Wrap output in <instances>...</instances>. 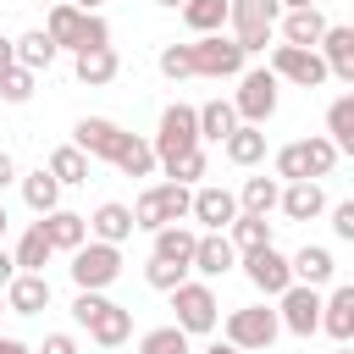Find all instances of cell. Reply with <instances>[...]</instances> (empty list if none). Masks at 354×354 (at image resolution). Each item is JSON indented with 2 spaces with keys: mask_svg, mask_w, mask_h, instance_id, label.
<instances>
[{
  "mask_svg": "<svg viewBox=\"0 0 354 354\" xmlns=\"http://www.w3.org/2000/svg\"><path fill=\"white\" fill-rule=\"evenodd\" d=\"M72 321H77V326L88 332V343H100V348H122V343L133 337V310L116 304V299H105V293H94V288H77Z\"/></svg>",
  "mask_w": 354,
  "mask_h": 354,
  "instance_id": "cell-1",
  "label": "cell"
},
{
  "mask_svg": "<svg viewBox=\"0 0 354 354\" xmlns=\"http://www.w3.org/2000/svg\"><path fill=\"white\" fill-rule=\"evenodd\" d=\"M221 337L238 348V354H266L277 337H282V321L271 304H243V310H227V321H216Z\"/></svg>",
  "mask_w": 354,
  "mask_h": 354,
  "instance_id": "cell-2",
  "label": "cell"
},
{
  "mask_svg": "<svg viewBox=\"0 0 354 354\" xmlns=\"http://www.w3.org/2000/svg\"><path fill=\"white\" fill-rule=\"evenodd\" d=\"M277 17H282L277 0H227V28H232L243 55H266V44L277 33Z\"/></svg>",
  "mask_w": 354,
  "mask_h": 354,
  "instance_id": "cell-3",
  "label": "cell"
},
{
  "mask_svg": "<svg viewBox=\"0 0 354 354\" xmlns=\"http://www.w3.org/2000/svg\"><path fill=\"white\" fill-rule=\"evenodd\" d=\"M171 310H177V326L188 332V337H205V332H216V321H221V299H216V288L199 277H183L177 288H171Z\"/></svg>",
  "mask_w": 354,
  "mask_h": 354,
  "instance_id": "cell-4",
  "label": "cell"
},
{
  "mask_svg": "<svg viewBox=\"0 0 354 354\" xmlns=\"http://www.w3.org/2000/svg\"><path fill=\"white\" fill-rule=\"evenodd\" d=\"M188 183H149L138 199H133V227L155 232V227H171V221H188Z\"/></svg>",
  "mask_w": 354,
  "mask_h": 354,
  "instance_id": "cell-5",
  "label": "cell"
},
{
  "mask_svg": "<svg viewBox=\"0 0 354 354\" xmlns=\"http://www.w3.org/2000/svg\"><path fill=\"white\" fill-rule=\"evenodd\" d=\"M277 72L271 66H243L238 72V94H232V111H238V122H254V127H266L271 116H277Z\"/></svg>",
  "mask_w": 354,
  "mask_h": 354,
  "instance_id": "cell-6",
  "label": "cell"
},
{
  "mask_svg": "<svg viewBox=\"0 0 354 354\" xmlns=\"http://www.w3.org/2000/svg\"><path fill=\"white\" fill-rule=\"evenodd\" d=\"M72 282L77 288H94V293H105L116 277H122V243H100V238H83L77 249H72Z\"/></svg>",
  "mask_w": 354,
  "mask_h": 354,
  "instance_id": "cell-7",
  "label": "cell"
},
{
  "mask_svg": "<svg viewBox=\"0 0 354 354\" xmlns=\"http://www.w3.org/2000/svg\"><path fill=\"white\" fill-rule=\"evenodd\" d=\"M149 144H155V160H160V166H171L177 155L199 149V116H194V105H183V100L166 105V111H160V127H155Z\"/></svg>",
  "mask_w": 354,
  "mask_h": 354,
  "instance_id": "cell-8",
  "label": "cell"
},
{
  "mask_svg": "<svg viewBox=\"0 0 354 354\" xmlns=\"http://www.w3.org/2000/svg\"><path fill=\"white\" fill-rule=\"evenodd\" d=\"M277 321H282V332H293V337H315V332H321V288L288 282V288L277 293Z\"/></svg>",
  "mask_w": 354,
  "mask_h": 354,
  "instance_id": "cell-9",
  "label": "cell"
},
{
  "mask_svg": "<svg viewBox=\"0 0 354 354\" xmlns=\"http://www.w3.org/2000/svg\"><path fill=\"white\" fill-rule=\"evenodd\" d=\"M188 50H194V77H238L249 61L232 33H199Z\"/></svg>",
  "mask_w": 354,
  "mask_h": 354,
  "instance_id": "cell-10",
  "label": "cell"
},
{
  "mask_svg": "<svg viewBox=\"0 0 354 354\" xmlns=\"http://www.w3.org/2000/svg\"><path fill=\"white\" fill-rule=\"evenodd\" d=\"M277 83H293V88H321L326 83V61L321 50H299V44H271V61Z\"/></svg>",
  "mask_w": 354,
  "mask_h": 354,
  "instance_id": "cell-11",
  "label": "cell"
},
{
  "mask_svg": "<svg viewBox=\"0 0 354 354\" xmlns=\"http://www.w3.org/2000/svg\"><path fill=\"white\" fill-rule=\"evenodd\" d=\"M238 266H243V277H249V288L254 293H266V299H277L288 282H293V271H288V254L277 249V243H260V249H243L238 254Z\"/></svg>",
  "mask_w": 354,
  "mask_h": 354,
  "instance_id": "cell-12",
  "label": "cell"
},
{
  "mask_svg": "<svg viewBox=\"0 0 354 354\" xmlns=\"http://www.w3.org/2000/svg\"><path fill=\"white\" fill-rule=\"evenodd\" d=\"M238 216V194L221 183H194L188 194V221H199V232H227V221Z\"/></svg>",
  "mask_w": 354,
  "mask_h": 354,
  "instance_id": "cell-13",
  "label": "cell"
},
{
  "mask_svg": "<svg viewBox=\"0 0 354 354\" xmlns=\"http://www.w3.org/2000/svg\"><path fill=\"white\" fill-rule=\"evenodd\" d=\"M232 266H238V249H232L227 232H199V238H194V260H188V271H199L205 282H216V277H227Z\"/></svg>",
  "mask_w": 354,
  "mask_h": 354,
  "instance_id": "cell-14",
  "label": "cell"
},
{
  "mask_svg": "<svg viewBox=\"0 0 354 354\" xmlns=\"http://www.w3.org/2000/svg\"><path fill=\"white\" fill-rule=\"evenodd\" d=\"M0 299H6L11 315H39V310H50V277L44 271H17L0 288Z\"/></svg>",
  "mask_w": 354,
  "mask_h": 354,
  "instance_id": "cell-15",
  "label": "cell"
},
{
  "mask_svg": "<svg viewBox=\"0 0 354 354\" xmlns=\"http://www.w3.org/2000/svg\"><path fill=\"white\" fill-rule=\"evenodd\" d=\"M321 61H326V77H337V83H354V28L348 22H326V33H321Z\"/></svg>",
  "mask_w": 354,
  "mask_h": 354,
  "instance_id": "cell-16",
  "label": "cell"
},
{
  "mask_svg": "<svg viewBox=\"0 0 354 354\" xmlns=\"http://www.w3.org/2000/svg\"><path fill=\"white\" fill-rule=\"evenodd\" d=\"M122 138H127V133H122V127H116L111 116H83V122H77V138H72V144H77V149H83L88 160H116Z\"/></svg>",
  "mask_w": 354,
  "mask_h": 354,
  "instance_id": "cell-17",
  "label": "cell"
},
{
  "mask_svg": "<svg viewBox=\"0 0 354 354\" xmlns=\"http://www.w3.org/2000/svg\"><path fill=\"white\" fill-rule=\"evenodd\" d=\"M277 210H282L288 221H315V216L326 210V194H321V183H315V177H299V183H282Z\"/></svg>",
  "mask_w": 354,
  "mask_h": 354,
  "instance_id": "cell-18",
  "label": "cell"
},
{
  "mask_svg": "<svg viewBox=\"0 0 354 354\" xmlns=\"http://www.w3.org/2000/svg\"><path fill=\"white\" fill-rule=\"evenodd\" d=\"M88 221V238H100V243H127L138 227H133V205H122V199H105V205H94V216H83Z\"/></svg>",
  "mask_w": 354,
  "mask_h": 354,
  "instance_id": "cell-19",
  "label": "cell"
},
{
  "mask_svg": "<svg viewBox=\"0 0 354 354\" xmlns=\"http://www.w3.org/2000/svg\"><path fill=\"white\" fill-rule=\"evenodd\" d=\"M321 332L332 343H354V288L337 282L326 299H321Z\"/></svg>",
  "mask_w": 354,
  "mask_h": 354,
  "instance_id": "cell-20",
  "label": "cell"
},
{
  "mask_svg": "<svg viewBox=\"0 0 354 354\" xmlns=\"http://www.w3.org/2000/svg\"><path fill=\"white\" fill-rule=\"evenodd\" d=\"M83 22H88V11H77V6H66V0H50V17H44V33H50V44L55 50H83Z\"/></svg>",
  "mask_w": 354,
  "mask_h": 354,
  "instance_id": "cell-21",
  "label": "cell"
},
{
  "mask_svg": "<svg viewBox=\"0 0 354 354\" xmlns=\"http://www.w3.org/2000/svg\"><path fill=\"white\" fill-rule=\"evenodd\" d=\"M39 227H44V238H50V249H55V254H72V249L88 238V221H83L77 210H61V205H55V210H44V216H39Z\"/></svg>",
  "mask_w": 354,
  "mask_h": 354,
  "instance_id": "cell-22",
  "label": "cell"
},
{
  "mask_svg": "<svg viewBox=\"0 0 354 354\" xmlns=\"http://www.w3.org/2000/svg\"><path fill=\"white\" fill-rule=\"evenodd\" d=\"M288 271H293V282L326 288V282L337 277V260H332V249H326V243H304L299 254H288Z\"/></svg>",
  "mask_w": 354,
  "mask_h": 354,
  "instance_id": "cell-23",
  "label": "cell"
},
{
  "mask_svg": "<svg viewBox=\"0 0 354 354\" xmlns=\"http://www.w3.org/2000/svg\"><path fill=\"white\" fill-rule=\"evenodd\" d=\"M277 28H282V44L315 50V44H321V33H326V17H321L315 6H299V11H282V17H277Z\"/></svg>",
  "mask_w": 354,
  "mask_h": 354,
  "instance_id": "cell-24",
  "label": "cell"
},
{
  "mask_svg": "<svg viewBox=\"0 0 354 354\" xmlns=\"http://www.w3.org/2000/svg\"><path fill=\"white\" fill-rule=\"evenodd\" d=\"M72 72H77V83H88V88H105V83L122 72V55H116L111 44H100V50H77V55H72Z\"/></svg>",
  "mask_w": 354,
  "mask_h": 354,
  "instance_id": "cell-25",
  "label": "cell"
},
{
  "mask_svg": "<svg viewBox=\"0 0 354 354\" xmlns=\"http://www.w3.org/2000/svg\"><path fill=\"white\" fill-rule=\"evenodd\" d=\"M221 149H227V160H232V166H260V160H266V127L238 122V127L221 138Z\"/></svg>",
  "mask_w": 354,
  "mask_h": 354,
  "instance_id": "cell-26",
  "label": "cell"
},
{
  "mask_svg": "<svg viewBox=\"0 0 354 354\" xmlns=\"http://www.w3.org/2000/svg\"><path fill=\"white\" fill-rule=\"evenodd\" d=\"M122 177H155L160 171V160H155V144L149 138H138V133H127L122 138V149H116V160H111Z\"/></svg>",
  "mask_w": 354,
  "mask_h": 354,
  "instance_id": "cell-27",
  "label": "cell"
},
{
  "mask_svg": "<svg viewBox=\"0 0 354 354\" xmlns=\"http://www.w3.org/2000/svg\"><path fill=\"white\" fill-rule=\"evenodd\" d=\"M194 116H199V144H221V138L238 127L232 100H205V105H194Z\"/></svg>",
  "mask_w": 354,
  "mask_h": 354,
  "instance_id": "cell-28",
  "label": "cell"
},
{
  "mask_svg": "<svg viewBox=\"0 0 354 354\" xmlns=\"http://www.w3.org/2000/svg\"><path fill=\"white\" fill-rule=\"evenodd\" d=\"M326 138L337 155H354V94H337L326 105Z\"/></svg>",
  "mask_w": 354,
  "mask_h": 354,
  "instance_id": "cell-29",
  "label": "cell"
},
{
  "mask_svg": "<svg viewBox=\"0 0 354 354\" xmlns=\"http://www.w3.org/2000/svg\"><path fill=\"white\" fill-rule=\"evenodd\" d=\"M88 166H94V160H88L77 144H61V149H50V166H44V171H50L61 188H77V183H88Z\"/></svg>",
  "mask_w": 354,
  "mask_h": 354,
  "instance_id": "cell-30",
  "label": "cell"
},
{
  "mask_svg": "<svg viewBox=\"0 0 354 354\" xmlns=\"http://www.w3.org/2000/svg\"><path fill=\"white\" fill-rule=\"evenodd\" d=\"M11 50H17V66H28V72H50V61L61 55V50L50 44V33H44V28H33V33L11 39Z\"/></svg>",
  "mask_w": 354,
  "mask_h": 354,
  "instance_id": "cell-31",
  "label": "cell"
},
{
  "mask_svg": "<svg viewBox=\"0 0 354 354\" xmlns=\"http://www.w3.org/2000/svg\"><path fill=\"white\" fill-rule=\"evenodd\" d=\"M194 238H199V232H194L188 221L155 227V254H160V260H177V266H188V260H194Z\"/></svg>",
  "mask_w": 354,
  "mask_h": 354,
  "instance_id": "cell-32",
  "label": "cell"
},
{
  "mask_svg": "<svg viewBox=\"0 0 354 354\" xmlns=\"http://www.w3.org/2000/svg\"><path fill=\"white\" fill-rule=\"evenodd\" d=\"M17 183H22V199H28V210H33V216H44V210H55V205H61V183H55L44 166H39V171H28V177H17Z\"/></svg>",
  "mask_w": 354,
  "mask_h": 354,
  "instance_id": "cell-33",
  "label": "cell"
},
{
  "mask_svg": "<svg viewBox=\"0 0 354 354\" xmlns=\"http://www.w3.org/2000/svg\"><path fill=\"white\" fill-rule=\"evenodd\" d=\"M277 194H282L277 177H243V188H238V210H249V216H271V210H277Z\"/></svg>",
  "mask_w": 354,
  "mask_h": 354,
  "instance_id": "cell-34",
  "label": "cell"
},
{
  "mask_svg": "<svg viewBox=\"0 0 354 354\" xmlns=\"http://www.w3.org/2000/svg\"><path fill=\"white\" fill-rule=\"evenodd\" d=\"M50 254H55V249H50V238H44V227H39V221H33V227L17 238V249H11L17 271H44V266H50Z\"/></svg>",
  "mask_w": 354,
  "mask_h": 354,
  "instance_id": "cell-35",
  "label": "cell"
},
{
  "mask_svg": "<svg viewBox=\"0 0 354 354\" xmlns=\"http://www.w3.org/2000/svg\"><path fill=\"white\" fill-rule=\"evenodd\" d=\"M177 11L194 33H227V0H183Z\"/></svg>",
  "mask_w": 354,
  "mask_h": 354,
  "instance_id": "cell-36",
  "label": "cell"
},
{
  "mask_svg": "<svg viewBox=\"0 0 354 354\" xmlns=\"http://www.w3.org/2000/svg\"><path fill=\"white\" fill-rule=\"evenodd\" d=\"M227 238H232V249H238V254H243V249H260V243H271V221H266V216L238 210V216L227 221Z\"/></svg>",
  "mask_w": 354,
  "mask_h": 354,
  "instance_id": "cell-37",
  "label": "cell"
},
{
  "mask_svg": "<svg viewBox=\"0 0 354 354\" xmlns=\"http://www.w3.org/2000/svg\"><path fill=\"white\" fill-rule=\"evenodd\" d=\"M138 354H188V332H183L177 321H166V326H149V332L138 337Z\"/></svg>",
  "mask_w": 354,
  "mask_h": 354,
  "instance_id": "cell-38",
  "label": "cell"
},
{
  "mask_svg": "<svg viewBox=\"0 0 354 354\" xmlns=\"http://www.w3.org/2000/svg\"><path fill=\"white\" fill-rule=\"evenodd\" d=\"M33 88H39V72H28V66H6L0 72V105H28Z\"/></svg>",
  "mask_w": 354,
  "mask_h": 354,
  "instance_id": "cell-39",
  "label": "cell"
},
{
  "mask_svg": "<svg viewBox=\"0 0 354 354\" xmlns=\"http://www.w3.org/2000/svg\"><path fill=\"white\" fill-rule=\"evenodd\" d=\"M304 160H310V177H315V183H321V177H332V166H337L332 138H326V133H310V138H304Z\"/></svg>",
  "mask_w": 354,
  "mask_h": 354,
  "instance_id": "cell-40",
  "label": "cell"
},
{
  "mask_svg": "<svg viewBox=\"0 0 354 354\" xmlns=\"http://www.w3.org/2000/svg\"><path fill=\"white\" fill-rule=\"evenodd\" d=\"M160 77H171V83H183V77H194V50L188 44H160Z\"/></svg>",
  "mask_w": 354,
  "mask_h": 354,
  "instance_id": "cell-41",
  "label": "cell"
},
{
  "mask_svg": "<svg viewBox=\"0 0 354 354\" xmlns=\"http://www.w3.org/2000/svg\"><path fill=\"white\" fill-rule=\"evenodd\" d=\"M183 277H188V266H177V260H160V254H149V266H144V282H149L155 293H171Z\"/></svg>",
  "mask_w": 354,
  "mask_h": 354,
  "instance_id": "cell-42",
  "label": "cell"
},
{
  "mask_svg": "<svg viewBox=\"0 0 354 354\" xmlns=\"http://www.w3.org/2000/svg\"><path fill=\"white\" fill-rule=\"evenodd\" d=\"M205 166H210V160H205V144H199V149H188V155H177V160H171V166H160V171H166L171 183H188V188H194V183L205 177Z\"/></svg>",
  "mask_w": 354,
  "mask_h": 354,
  "instance_id": "cell-43",
  "label": "cell"
},
{
  "mask_svg": "<svg viewBox=\"0 0 354 354\" xmlns=\"http://www.w3.org/2000/svg\"><path fill=\"white\" fill-rule=\"evenodd\" d=\"M332 232H337L343 243H354V199H337V205H332Z\"/></svg>",
  "mask_w": 354,
  "mask_h": 354,
  "instance_id": "cell-44",
  "label": "cell"
},
{
  "mask_svg": "<svg viewBox=\"0 0 354 354\" xmlns=\"http://www.w3.org/2000/svg\"><path fill=\"white\" fill-rule=\"evenodd\" d=\"M33 354H77V337L72 332H44V343Z\"/></svg>",
  "mask_w": 354,
  "mask_h": 354,
  "instance_id": "cell-45",
  "label": "cell"
},
{
  "mask_svg": "<svg viewBox=\"0 0 354 354\" xmlns=\"http://www.w3.org/2000/svg\"><path fill=\"white\" fill-rule=\"evenodd\" d=\"M11 183H17V160H11V155H6V149H0V194H6V188H11Z\"/></svg>",
  "mask_w": 354,
  "mask_h": 354,
  "instance_id": "cell-46",
  "label": "cell"
},
{
  "mask_svg": "<svg viewBox=\"0 0 354 354\" xmlns=\"http://www.w3.org/2000/svg\"><path fill=\"white\" fill-rule=\"evenodd\" d=\"M0 354H33V343H22V337H0Z\"/></svg>",
  "mask_w": 354,
  "mask_h": 354,
  "instance_id": "cell-47",
  "label": "cell"
},
{
  "mask_svg": "<svg viewBox=\"0 0 354 354\" xmlns=\"http://www.w3.org/2000/svg\"><path fill=\"white\" fill-rule=\"evenodd\" d=\"M6 66H17V50H11V39L0 33V72H6Z\"/></svg>",
  "mask_w": 354,
  "mask_h": 354,
  "instance_id": "cell-48",
  "label": "cell"
},
{
  "mask_svg": "<svg viewBox=\"0 0 354 354\" xmlns=\"http://www.w3.org/2000/svg\"><path fill=\"white\" fill-rule=\"evenodd\" d=\"M11 277H17V260H11V254H6V249H0V288H6V282H11Z\"/></svg>",
  "mask_w": 354,
  "mask_h": 354,
  "instance_id": "cell-49",
  "label": "cell"
},
{
  "mask_svg": "<svg viewBox=\"0 0 354 354\" xmlns=\"http://www.w3.org/2000/svg\"><path fill=\"white\" fill-rule=\"evenodd\" d=\"M205 354H238V348H232V343H227V337H221V343H210V348H205Z\"/></svg>",
  "mask_w": 354,
  "mask_h": 354,
  "instance_id": "cell-50",
  "label": "cell"
},
{
  "mask_svg": "<svg viewBox=\"0 0 354 354\" xmlns=\"http://www.w3.org/2000/svg\"><path fill=\"white\" fill-rule=\"evenodd\" d=\"M282 11H299V6H315V0H277Z\"/></svg>",
  "mask_w": 354,
  "mask_h": 354,
  "instance_id": "cell-51",
  "label": "cell"
},
{
  "mask_svg": "<svg viewBox=\"0 0 354 354\" xmlns=\"http://www.w3.org/2000/svg\"><path fill=\"white\" fill-rule=\"evenodd\" d=\"M66 6H77V11H100V0H66Z\"/></svg>",
  "mask_w": 354,
  "mask_h": 354,
  "instance_id": "cell-52",
  "label": "cell"
},
{
  "mask_svg": "<svg viewBox=\"0 0 354 354\" xmlns=\"http://www.w3.org/2000/svg\"><path fill=\"white\" fill-rule=\"evenodd\" d=\"M6 227H11V216H6V205H0V238H6Z\"/></svg>",
  "mask_w": 354,
  "mask_h": 354,
  "instance_id": "cell-53",
  "label": "cell"
},
{
  "mask_svg": "<svg viewBox=\"0 0 354 354\" xmlns=\"http://www.w3.org/2000/svg\"><path fill=\"white\" fill-rule=\"evenodd\" d=\"M332 354H354V348H348V343H337V348H332Z\"/></svg>",
  "mask_w": 354,
  "mask_h": 354,
  "instance_id": "cell-54",
  "label": "cell"
},
{
  "mask_svg": "<svg viewBox=\"0 0 354 354\" xmlns=\"http://www.w3.org/2000/svg\"><path fill=\"white\" fill-rule=\"evenodd\" d=\"M160 6H171V11H177V6H183V0H160Z\"/></svg>",
  "mask_w": 354,
  "mask_h": 354,
  "instance_id": "cell-55",
  "label": "cell"
},
{
  "mask_svg": "<svg viewBox=\"0 0 354 354\" xmlns=\"http://www.w3.org/2000/svg\"><path fill=\"white\" fill-rule=\"evenodd\" d=\"M0 315H6V299H0Z\"/></svg>",
  "mask_w": 354,
  "mask_h": 354,
  "instance_id": "cell-56",
  "label": "cell"
},
{
  "mask_svg": "<svg viewBox=\"0 0 354 354\" xmlns=\"http://www.w3.org/2000/svg\"><path fill=\"white\" fill-rule=\"evenodd\" d=\"M33 6H44V0H33Z\"/></svg>",
  "mask_w": 354,
  "mask_h": 354,
  "instance_id": "cell-57",
  "label": "cell"
}]
</instances>
